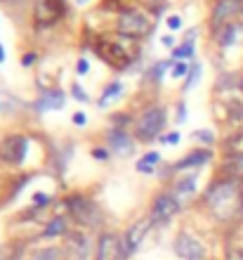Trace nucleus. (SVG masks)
<instances>
[{"label":"nucleus","mask_w":243,"mask_h":260,"mask_svg":"<svg viewBox=\"0 0 243 260\" xmlns=\"http://www.w3.org/2000/svg\"><path fill=\"white\" fill-rule=\"evenodd\" d=\"M205 206L210 208V213L222 222H234L243 217V187L239 180L222 177L217 182H212L205 194H203Z\"/></svg>","instance_id":"obj_1"},{"label":"nucleus","mask_w":243,"mask_h":260,"mask_svg":"<svg viewBox=\"0 0 243 260\" xmlns=\"http://www.w3.org/2000/svg\"><path fill=\"white\" fill-rule=\"evenodd\" d=\"M95 54L106 62L114 69H127L135 59L139 57V45L135 38H127V36H121V33H114V36H99L95 41Z\"/></svg>","instance_id":"obj_2"},{"label":"nucleus","mask_w":243,"mask_h":260,"mask_svg":"<svg viewBox=\"0 0 243 260\" xmlns=\"http://www.w3.org/2000/svg\"><path fill=\"white\" fill-rule=\"evenodd\" d=\"M114 29H116V33H121V36H127V38L139 41V38H144V36L151 33L154 19H151L142 7H123V10L118 12Z\"/></svg>","instance_id":"obj_3"},{"label":"nucleus","mask_w":243,"mask_h":260,"mask_svg":"<svg viewBox=\"0 0 243 260\" xmlns=\"http://www.w3.org/2000/svg\"><path fill=\"white\" fill-rule=\"evenodd\" d=\"M165 123H168V114H165V107H149L144 109L142 114L137 116L135 121V137L139 142H154L159 137L163 128H165Z\"/></svg>","instance_id":"obj_4"},{"label":"nucleus","mask_w":243,"mask_h":260,"mask_svg":"<svg viewBox=\"0 0 243 260\" xmlns=\"http://www.w3.org/2000/svg\"><path fill=\"white\" fill-rule=\"evenodd\" d=\"M66 208H69V213L74 216L76 222L83 225V227H99L102 220H104L102 208L85 194H71L66 199Z\"/></svg>","instance_id":"obj_5"},{"label":"nucleus","mask_w":243,"mask_h":260,"mask_svg":"<svg viewBox=\"0 0 243 260\" xmlns=\"http://www.w3.org/2000/svg\"><path fill=\"white\" fill-rule=\"evenodd\" d=\"M180 213V199L172 192H161L154 201H151V222L154 225H165L172 217Z\"/></svg>","instance_id":"obj_6"},{"label":"nucleus","mask_w":243,"mask_h":260,"mask_svg":"<svg viewBox=\"0 0 243 260\" xmlns=\"http://www.w3.org/2000/svg\"><path fill=\"white\" fill-rule=\"evenodd\" d=\"M66 14V0H36L33 22L36 26H52Z\"/></svg>","instance_id":"obj_7"},{"label":"nucleus","mask_w":243,"mask_h":260,"mask_svg":"<svg viewBox=\"0 0 243 260\" xmlns=\"http://www.w3.org/2000/svg\"><path fill=\"white\" fill-rule=\"evenodd\" d=\"M29 152V137L26 135H7L0 140V161L7 166H19Z\"/></svg>","instance_id":"obj_8"},{"label":"nucleus","mask_w":243,"mask_h":260,"mask_svg":"<svg viewBox=\"0 0 243 260\" xmlns=\"http://www.w3.org/2000/svg\"><path fill=\"white\" fill-rule=\"evenodd\" d=\"M125 258H130V256H127V251H125L123 237H118L114 232L99 234L95 260H125Z\"/></svg>","instance_id":"obj_9"},{"label":"nucleus","mask_w":243,"mask_h":260,"mask_svg":"<svg viewBox=\"0 0 243 260\" xmlns=\"http://www.w3.org/2000/svg\"><path fill=\"white\" fill-rule=\"evenodd\" d=\"M175 253L182 260H205V246L189 232H180L175 237Z\"/></svg>","instance_id":"obj_10"},{"label":"nucleus","mask_w":243,"mask_h":260,"mask_svg":"<svg viewBox=\"0 0 243 260\" xmlns=\"http://www.w3.org/2000/svg\"><path fill=\"white\" fill-rule=\"evenodd\" d=\"M151 217H144V220H137L132 227L127 229L125 234H123V241H125V251H127V256H132L135 251L139 249V244L144 241V237L149 234V229H151Z\"/></svg>","instance_id":"obj_11"},{"label":"nucleus","mask_w":243,"mask_h":260,"mask_svg":"<svg viewBox=\"0 0 243 260\" xmlns=\"http://www.w3.org/2000/svg\"><path fill=\"white\" fill-rule=\"evenodd\" d=\"M64 251H66L69 260H87V256H90V241L81 232H69Z\"/></svg>","instance_id":"obj_12"},{"label":"nucleus","mask_w":243,"mask_h":260,"mask_svg":"<svg viewBox=\"0 0 243 260\" xmlns=\"http://www.w3.org/2000/svg\"><path fill=\"white\" fill-rule=\"evenodd\" d=\"M212 159L210 149H196V152L187 154L182 161L172 163V171H187V168H199V166H205V163Z\"/></svg>","instance_id":"obj_13"},{"label":"nucleus","mask_w":243,"mask_h":260,"mask_svg":"<svg viewBox=\"0 0 243 260\" xmlns=\"http://www.w3.org/2000/svg\"><path fill=\"white\" fill-rule=\"evenodd\" d=\"M38 111H57L64 109V92L62 90H42L40 99L36 102Z\"/></svg>","instance_id":"obj_14"},{"label":"nucleus","mask_w":243,"mask_h":260,"mask_svg":"<svg viewBox=\"0 0 243 260\" xmlns=\"http://www.w3.org/2000/svg\"><path fill=\"white\" fill-rule=\"evenodd\" d=\"M109 147L116 154H123V156H125V154L132 152V140H130L121 128H114L109 132Z\"/></svg>","instance_id":"obj_15"},{"label":"nucleus","mask_w":243,"mask_h":260,"mask_svg":"<svg viewBox=\"0 0 243 260\" xmlns=\"http://www.w3.org/2000/svg\"><path fill=\"white\" fill-rule=\"evenodd\" d=\"M194 192H196V175H184V177H180L177 182L172 184V194L177 196V199H189V196H194Z\"/></svg>","instance_id":"obj_16"},{"label":"nucleus","mask_w":243,"mask_h":260,"mask_svg":"<svg viewBox=\"0 0 243 260\" xmlns=\"http://www.w3.org/2000/svg\"><path fill=\"white\" fill-rule=\"evenodd\" d=\"M69 222H66V217L64 216H57L52 217L50 222H47V227L42 229V239H52V237H62V234H69V227H66Z\"/></svg>","instance_id":"obj_17"},{"label":"nucleus","mask_w":243,"mask_h":260,"mask_svg":"<svg viewBox=\"0 0 243 260\" xmlns=\"http://www.w3.org/2000/svg\"><path fill=\"white\" fill-rule=\"evenodd\" d=\"M159 163H161V154L159 152H147L137 163H135V168H137L139 173L151 175L154 171H156V166H159Z\"/></svg>","instance_id":"obj_18"},{"label":"nucleus","mask_w":243,"mask_h":260,"mask_svg":"<svg viewBox=\"0 0 243 260\" xmlns=\"http://www.w3.org/2000/svg\"><path fill=\"white\" fill-rule=\"evenodd\" d=\"M234 5H236V0H220V2H217V7H215V12H212V24L217 26L220 22H224V19H227V17L236 10Z\"/></svg>","instance_id":"obj_19"},{"label":"nucleus","mask_w":243,"mask_h":260,"mask_svg":"<svg viewBox=\"0 0 243 260\" xmlns=\"http://www.w3.org/2000/svg\"><path fill=\"white\" fill-rule=\"evenodd\" d=\"M31 260H66V251L57 249V246H47V249L36 251Z\"/></svg>","instance_id":"obj_20"},{"label":"nucleus","mask_w":243,"mask_h":260,"mask_svg":"<svg viewBox=\"0 0 243 260\" xmlns=\"http://www.w3.org/2000/svg\"><path fill=\"white\" fill-rule=\"evenodd\" d=\"M236 33H239V26L232 22H227L222 26V33L217 36V43H220V47H229V45L236 41Z\"/></svg>","instance_id":"obj_21"},{"label":"nucleus","mask_w":243,"mask_h":260,"mask_svg":"<svg viewBox=\"0 0 243 260\" xmlns=\"http://www.w3.org/2000/svg\"><path fill=\"white\" fill-rule=\"evenodd\" d=\"M184 57H194V45L191 43H182V47H175L172 50V59H184Z\"/></svg>","instance_id":"obj_22"},{"label":"nucleus","mask_w":243,"mask_h":260,"mask_svg":"<svg viewBox=\"0 0 243 260\" xmlns=\"http://www.w3.org/2000/svg\"><path fill=\"white\" fill-rule=\"evenodd\" d=\"M121 90H123V86H121V83H111V86L104 90V95L99 97V102H97V104H99V107H106V99L111 97V95H118Z\"/></svg>","instance_id":"obj_23"},{"label":"nucleus","mask_w":243,"mask_h":260,"mask_svg":"<svg viewBox=\"0 0 243 260\" xmlns=\"http://www.w3.org/2000/svg\"><path fill=\"white\" fill-rule=\"evenodd\" d=\"M191 69H189V64H184V62H177V64L170 69V76L172 78H182V76H187Z\"/></svg>","instance_id":"obj_24"},{"label":"nucleus","mask_w":243,"mask_h":260,"mask_svg":"<svg viewBox=\"0 0 243 260\" xmlns=\"http://www.w3.org/2000/svg\"><path fill=\"white\" fill-rule=\"evenodd\" d=\"M194 137H199V140L205 142V144H212V142H215V132H212V130H196Z\"/></svg>","instance_id":"obj_25"},{"label":"nucleus","mask_w":243,"mask_h":260,"mask_svg":"<svg viewBox=\"0 0 243 260\" xmlns=\"http://www.w3.org/2000/svg\"><path fill=\"white\" fill-rule=\"evenodd\" d=\"M111 121H114V128L123 130V126H127V123H130V114H114V116H111Z\"/></svg>","instance_id":"obj_26"},{"label":"nucleus","mask_w":243,"mask_h":260,"mask_svg":"<svg viewBox=\"0 0 243 260\" xmlns=\"http://www.w3.org/2000/svg\"><path fill=\"white\" fill-rule=\"evenodd\" d=\"M199 76H201V64H194V69L189 71V83L184 86V90H189L191 86H196V81H199Z\"/></svg>","instance_id":"obj_27"},{"label":"nucleus","mask_w":243,"mask_h":260,"mask_svg":"<svg viewBox=\"0 0 243 260\" xmlns=\"http://www.w3.org/2000/svg\"><path fill=\"white\" fill-rule=\"evenodd\" d=\"M50 201H52L50 194H42V192H36V194H33V206H47Z\"/></svg>","instance_id":"obj_28"},{"label":"nucleus","mask_w":243,"mask_h":260,"mask_svg":"<svg viewBox=\"0 0 243 260\" xmlns=\"http://www.w3.org/2000/svg\"><path fill=\"white\" fill-rule=\"evenodd\" d=\"M165 24H168L170 31H180V29H182V17H180V14H170Z\"/></svg>","instance_id":"obj_29"},{"label":"nucleus","mask_w":243,"mask_h":260,"mask_svg":"<svg viewBox=\"0 0 243 260\" xmlns=\"http://www.w3.org/2000/svg\"><path fill=\"white\" fill-rule=\"evenodd\" d=\"M71 95H74L78 102H87V99H90V97H87V92H85V90L78 86V83H74V87H71Z\"/></svg>","instance_id":"obj_30"},{"label":"nucleus","mask_w":243,"mask_h":260,"mask_svg":"<svg viewBox=\"0 0 243 260\" xmlns=\"http://www.w3.org/2000/svg\"><path fill=\"white\" fill-rule=\"evenodd\" d=\"M92 159H97V161H109V149H106V147H95V149H92Z\"/></svg>","instance_id":"obj_31"},{"label":"nucleus","mask_w":243,"mask_h":260,"mask_svg":"<svg viewBox=\"0 0 243 260\" xmlns=\"http://www.w3.org/2000/svg\"><path fill=\"white\" fill-rule=\"evenodd\" d=\"M224 260H243V249H239V246L227 249V256H224Z\"/></svg>","instance_id":"obj_32"},{"label":"nucleus","mask_w":243,"mask_h":260,"mask_svg":"<svg viewBox=\"0 0 243 260\" xmlns=\"http://www.w3.org/2000/svg\"><path fill=\"white\" fill-rule=\"evenodd\" d=\"M14 249L12 246H0V260H14Z\"/></svg>","instance_id":"obj_33"},{"label":"nucleus","mask_w":243,"mask_h":260,"mask_svg":"<svg viewBox=\"0 0 243 260\" xmlns=\"http://www.w3.org/2000/svg\"><path fill=\"white\" fill-rule=\"evenodd\" d=\"M87 71H90V64H87V59H78V62H76V74H78V76H85Z\"/></svg>","instance_id":"obj_34"},{"label":"nucleus","mask_w":243,"mask_h":260,"mask_svg":"<svg viewBox=\"0 0 243 260\" xmlns=\"http://www.w3.org/2000/svg\"><path fill=\"white\" fill-rule=\"evenodd\" d=\"M36 59H38V54H36V52H26V54H21V64H24V66H31L33 62H36Z\"/></svg>","instance_id":"obj_35"},{"label":"nucleus","mask_w":243,"mask_h":260,"mask_svg":"<svg viewBox=\"0 0 243 260\" xmlns=\"http://www.w3.org/2000/svg\"><path fill=\"white\" fill-rule=\"evenodd\" d=\"M168 66H170V62H159V66L154 69V78H156V81H161V76H163V71H165Z\"/></svg>","instance_id":"obj_36"},{"label":"nucleus","mask_w":243,"mask_h":260,"mask_svg":"<svg viewBox=\"0 0 243 260\" xmlns=\"http://www.w3.org/2000/svg\"><path fill=\"white\" fill-rule=\"evenodd\" d=\"M161 142H163V144H177V142H180V132H168Z\"/></svg>","instance_id":"obj_37"},{"label":"nucleus","mask_w":243,"mask_h":260,"mask_svg":"<svg viewBox=\"0 0 243 260\" xmlns=\"http://www.w3.org/2000/svg\"><path fill=\"white\" fill-rule=\"evenodd\" d=\"M76 123V126H85V123H87V116H85L83 111H76L74 114V119H71Z\"/></svg>","instance_id":"obj_38"},{"label":"nucleus","mask_w":243,"mask_h":260,"mask_svg":"<svg viewBox=\"0 0 243 260\" xmlns=\"http://www.w3.org/2000/svg\"><path fill=\"white\" fill-rule=\"evenodd\" d=\"M172 43H175V41H172V36H163V45H168V47H172Z\"/></svg>","instance_id":"obj_39"},{"label":"nucleus","mask_w":243,"mask_h":260,"mask_svg":"<svg viewBox=\"0 0 243 260\" xmlns=\"http://www.w3.org/2000/svg\"><path fill=\"white\" fill-rule=\"evenodd\" d=\"M5 62V50H2V45H0V64Z\"/></svg>","instance_id":"obj_40"},{"label":"nucleus","mask_w":243,"mask_h":260,"mask_svg":"<svg viewBox=\"0 0 243 260\" xmlns=\"http://www.w3.org/2000/svg\"><path fill=\"white\" fill-rule=\"evenodd\" d=\"M239 86H241V90H243V78H241V83H239Z\"/></svg>","instance_id":"obj_41"},{"label":"nucleus","mask_w":243,"mask_h":260,"mask_svg":"<svg viewBox=\"0 0 243 260\" xmlns=\"http://www.w3.org/2000/svg\"><path fill=\"white\" fill-rule=\"evenodd\" d=\"M78 2H85V0H78Z\"/></svg>","instance_id":"obj_42"}]
</instances>
